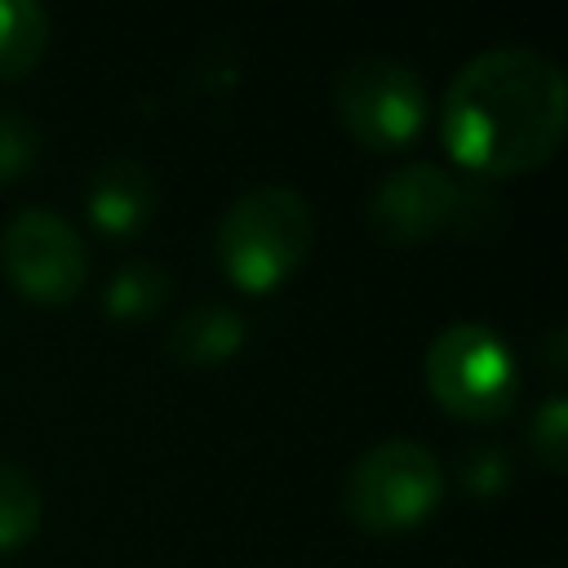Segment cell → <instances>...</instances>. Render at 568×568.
Masks as SVG:
<instances>
[{"mask_svg": "<svg viewBox=\"0 0 568 568\" xmlns=\"http://www.w3.org/2000/svg\"><path fill=\"white\" fill-rule=\"evenodd\" d=\"M568 129V84L532 44H493L466 58L439 102L444 151L479 182L541 169Z\"/></svg>", "mask_w": 568, "mask_h": 568, "instance_id": "1", "label": "cell"}, {"mask_svg": "<svg viewBox=\"0 0 568 568\" xmlns=\"http://www.w3.org/2000/svg\"><path fill=\"white\" fill-rule=\"evenodd\" d=\"M315 244V209L297 186L262 182L226 204L217 217V262L244 293L280 288Z\"/></svg>", "mask_w": 568, "mask_h": 568, "instance_id": "2", "label": "cell"}, {"mask_svg": "<svg viewBox=\"0 0 568 568\" xmlns=\"http://www.w3.org/2000/svg\"><path fill=\"white\" fill-rule=\"evenodd\" d=\"M444 501L439 457L417 439H377L342 479V510L373 537H399L435 515Z\"/></svg>", "mask_w": 568, "mask_h": 568, "instance_id": "3", "label": "cell"}, {"mask_svg": "<svg viewBox=\"0 0 568 568\" xmlns=\"http://www.w3.org/2000/svg\"><path fill=\"white\" fill-rule=\"evenodd\" d=\"M422 377L430 399L457 422L488 426L515 408L519 364L506 337L479 320H457L435 333L422 359Z\"/></svg>", "mask_w": 568, "mask_h": 568, "instance_id": "4", "label": "cell"}, {"mask_svg": "<svg viewBox=\"0 0 568 568\" xmlns=\"http://www.w3.org/2000/svg\"><path fill=\"white\" fill-rule=\"evenodd\" d=\"M333 106L342 129L368 151H399L417 142L430 115L426 80L395 58H351L333 80Z\"/></svg>", "mask_w": 568, "mask_h": 568, "instance_id": "5", "label": "cell"}, {"mask_svg": "<svg viewBox=\"0 0 568 568\" xmlns=\"http://www.w3.org/2000/svg\"><path fill=\"white\" fill-rule=\"evenodd\" d=\"M0 266L22 297L71 302L89 280V248L58 209L27 204L4 222Z\"/></svg>", "mask_w": 568, "mask_h": 568, "instance_id": "6", "label": "cell"}, {"mask_svg": "<svg viewBox=\"0 0 568 568\" xmlns=\"http://www.w3.org/2000/svg\"><path fill=\"white\" fill-rule=\"evenodd\" d=\"M457 186L462 182L430 160L399 164L386 178H377V186L368 191V204H364L368 231L395 248H413L439 231H453Z\"/></svg>", "mask_w": 568, "mask_h": 568, "instance_id": "7", "label": "cell"}, {"mask_svg": "<svg viewBox=\"0 0 568 568\" xmlns=\"http://www.w3.org/2000/svg\"><path fill=\"white\" fill-rule=\"evenodd\" d=\"M84 213L102 235L129 240L155 213V182L129 155H106L84 182Z\"/></svg>", "mask_w": 568, "mask_h": 568, "instance_id": "8", "label": "cell"}, {"mask_svg": "<svg viewBox=\"0 0 568 568\" xmlns=\"http://www.w3.org/2000/svg\"><path fill=\"white\" fill-rule=\"evenodd\" d=\"M248 328H244V315L226 302H195L186 306L169 333H164V351L178 359V364H191V368H213V364H226L240 346H244Z\"/></svg>", "mask_w": 568, "mask_h": 568, "instance_id": "9", "label": "cell"}, {"mask_svg": "<svg viewBox=\"0 0 568 568\" xmlns=\"http://www.w3.org/2000/svg\"><path fill=\"white\" fill-rule=\"evenodd\" d=\"M169 297V271L151 257H129L124 266L111 271V280L102 284V311L120 324H138L151 320Z\"/></svg>", "mask_w": 568, "mask_h": 568, "instance_id": "10", "label": "cell"}, {"mask_svg": "<svg viewBox=\"0 0 568 568\" xmlns=\"http://www.w3.org/2000/svg\"><path fill=\"white\" fill-rule=\"evenodd\" d=\"M49 49V13L36 0H0V80H22Z\"/></svg>", "mask_w": 568, "mask_h": 568, "instance_id": "11", "label": "cell"}, {"mask_svg": "<svg viewBox=\"0 0 568 568\" xmlns=\"http://www.w3.org/2000/svg\"><path fill=\"white\" fill-rule=\"evenodd\" d=\"M40 515H44L40 484L22 466L0 462V550L31 541V532L40 528Z\"/></svg>", "mask_w": 568, "mask_h": 568, "instance_id": "12", "label": "cell"}, {"mask_svg": "<svg viewBox=\"0 0 568 568\" xmlns=\"http://www.w3.org/2000/svg\"><path fill=\"white\" fill-rule=\"evenodd\" d=\"M528 448L550 475H564V466H568V404H564V395H550L537 404V413L528 422Z\"/></svg>", "mask_w": 568, "mask_h": 568, "instance_id": "13", "label": "cell"}, {"mask_svg": "<svg viewBox=\"0 0 568 568\" xmlns=\"http://www.w3.org/2000/svg\"><path fill=\"white\" fill-rule=\"evenodd\" d=\"M510 453L501 444H475L466 457H462V488L475 497V501H493L510 488Z\"/></svg>", "mask_w": 568, "mask_h": 568, "instance_id": "14", "label": "cell"}, {"mask_svg": "<svg viewBox=\"0 0 568 568\" xmlns=\"http://www.w3.org/2000/svg\"><path fill=\"white\" fill-rule=\"evenodd\" d=\"M36 160H40V129L22 111L0 106V182L22 178Z\"/></svg>", "mask_w": 568, "mask_h": 568, "instance_id": "15", "label": "cell"}, {"mask_svg": "<svg viewBox=\"0 0 568 568\" xmlns=\"http://www.w3.org/2000/svg\"><path fill=\"white\" fill-rule=\"evenodd\" d=\"M550 368H555V373L564 368V328L550 333Z\"/></svg>", "mask_w": 568, "mask_h": 568, "instance_id": "16", "label": "cell"}, {"mask_svg": "<svg viewBox=\"0 0 568 568\" xmlns=\"http://www.w3.org/2000/svg\"><path fill=\"white\" fill-rule=\"evenodd\" d=\"M550 568H559V564H550Z\"/></svg>", "mask_w": 568, "mask_h": 568, "instance_id": "17", "label": "cell"}]
</instances>
